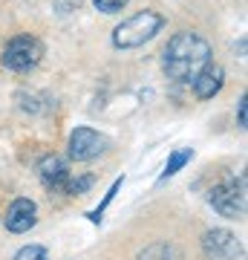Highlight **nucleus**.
<instances>
[{
  "mask_svg": "<svg viewBox=\"0 0 248 260\" xmlns=\"http://www.w3.org/2000/svg\"><path fill=\"white\" fill-rule=\"evenodd\" d=\"M208 61H211V47L196 32H176L162 52V70L176 84H191Z\"/></svg>",
  "mask_w": 248,
  "mask_h": 260,
  "instance_id": "f257e3e1",
  "label": "nucleus"
},
{
  "mask_svg": "<svg viewBox=\"0 0 248 260\" xmlns=\"http://www.w3.org/2000/svg\"><path fill=\"white\" fill-rule=\"evenodd\" d=\"M165 26V18L153 9H145V12H136L133 18L121 20L119 26L113 29V47L116 49H136V47H145L147 41L162 32Z\"/></svg>",
  "mask_w": 248,
  "mask_h": 260,
  "instance_id": "f03ea898",
  "label": "nucleus"
},
{
  "mask_svg": "<svg viewBox=\"0 0 248 260\" xmlns=\"http://www.w3.org/2000/svg\"><path fill=\"white\" fill-rule=\"evenodd\" d=\"M44 55V47H41V41L32 35H18L12 38L6 49H3V67L12 70V73H29L32 67H38Z\"/></svg>",
  "mask_w": 248,
  "mask_h": 260,
  "instance_id": "7ed1b4c3",
  "label": "nucleus"
},
{
  "mask_svg": "<svg viewBox=\"0 0 248 260\" xmlns=\"http://www.w3.org/2000/svg\"><path fill=\"white\" fill-rule=\"evenodd\" d=\"M211 205L214 211H220L228 220L245 217V179H225L211 191Z\"/></svg>",
  "mask_w": 248,
  "mask_h": 260,
  "instance_id": "20e7f679",
  "label": "nucleus"
},
{
  "mask_svg": "<svg viewBox=\"0 0 248 260\" xmlns=\"http://www.w3.org/2000/svg\"><path fill=\"white\" fill-rule=\"evenodd\" d=\"M107 136L98 133V130L92 127H75L69 133V159L75 162H90V159L101 156L104 150H107Z\"/></svg>",
  "mask_w": 248,
  "mask_h": 260,
  "instance_id": "39448f33",
  "label": "nucleus"
},
{
  "mask_svg": "<svg viewBox=\"0 0 248 260\" xmlns=\"http://www.w3.org/2000/svg\"><path fill=\"white\" fill-rule=\"evenodd\" d=\"M202 249L214 260H237L242 254V246H239L237 234H231L228 229H211V232H205Z\"/></svg>",
  "mask_w": 248,
  "mask_h": 260,
  "instance_id": "423d86ee",
  "label": "nucleus"
},
{
  "mask_svg": "<svg viewBox=\"0 0 248 260\" xmlns=\"http://www.w3.org/2000/svg\"><path fill=\"white\" fill-rule=\"evenodd\" d=\"M38 177H41V182H44L49 191H58V194H66V188H69V168H66V162L61 156H55V153H46L41 162H38Z\"/></svg>",
  "mask_w": 248,
  "mask_h": 260,
  "instance_id": "0eeeda50",
  "label": "nucleus"
},
{
  "mask_svg": "<svg viewBox=\"0 0 248 260\" xmlns=\"http://www.w3.org/2000/svg\"><path fill=\"white\" fill-rule=\"evenodd\" d=\"M35 220H38V205L32 203V200H26V197H20V200H15V203L6 208L3 225H6V232H12V234H23L35 225Z\"/></svg>",
  "mask_w": 248,
  "mask_h": 260,
  "instance_id": "6e6552de",
  "label": "nucleus"
},
{
  "mask_svg": "<svg viewBox=\"0 0 248 260\" xmlns=\"http://www.w3.org/2000/svg\"><path fill=\"white\" fill-rule=\"evenodd\" d=\"M193 93H196V99H202V102H208V99H214V95L222 90V84H225V70H222L220 64H208L196 73V78H193Z\"/></svg>",
  "mask_w": 248,
  "mask_h": 260,
  "instance_id": "1a4fd4ad",
  "label": "nucleus"
},
{
  "mask_svg": "<svg viewBox=\"0 0 248 260\" xmlns=\"http://www.w3.org/2000/svg\"><path fill=\"white\" fill-rule=\"evenodd\" d=\"M138 260H182V254L173 243H150L138 251Z\"/></svg>",
  "mask_w": 248,
  "mask_h": 260,
  "instance_id": "9d476101",
  "label": "nucleus"
},
{
  "mask_svg": "<svg viewBox=\"0 0 248 260\" xmlns=\"http://www.w3.org/2000/svg\"><path fill=\"white\" fill-rule=\"evenodd\" d=\"M193 159V150L191 148H179V150H173L170 153V159H167V165H165V171H162V177H159V182H165V179H170L173 174H179L188 162Z\"/></svg>",
  "mask_w": 248,
  "mask_h": 260,
  "instance_id": "9b49d317",
  "label": "nucleus"
},
{
  "mask_svg": "<svg viewBox=\"0 0 248 260\" xmlns=\"http://www.w3.org/2000/svg\"><path fill=\"white\" fill-rule=\"evenodd\" d=\"M121 182H124V179H116V182H113V188H110V191H107V197H104V203L98 205V208H95V211H90V214H87V217H90L92 223H101V214H104V208H107V205L113 203V197L119 194V188H121Z\"/></svg>",
  "mask_w": 248,
  "mask_h": 260,
  "instance_id": "f8f14e48",
  "label": "nucleus"
},
{
  "mask_svg": "<svg viewBox=\"0 0 248 260\" xmlns=\"http://www.w3.org/2000/svg\"><path fill=\"white\" fill-rule=\"evenodd\" d=\"M15 260H49L44 246H23V249L15 254Z\"/></svg>",
  "mask_w": 248,
  "mask_h": 260,
  "instance_id": "ddd939ff",
  "label": "nucleus"
},
{
  "mask_svg": "<svg viewBox=\"0 0 248 260\" xmlns=\"http://www.w3.org/2000/svg\"><path fill=\"white\" fill-rule=\"evenodd\" d=\"M92 3H95V9H101V12H107V15H113V12L124 9L130 0H92Z\"/></svg>",
  "mask_w": 248,
  "mask_h": 260,
  "instance_id": "4468645a",
  "label": "nucleus"
},
{
  "mask_svg": "<svg viewBox=\"0 0 248 260\" xmlns=\"http://www.w3.org/2000/svg\"><path fill=\"white\" fill-rule=\"evenodd\" d=\"M237 116H239V127H245L248 124V119H245V95H242L239 104H237Z\"/></svg>",
  "mask_w": 248,
  "mask_h": 260,
  "instance_id": "2eb2a0df",
  "label": "nucleus"
}]
</instances>
